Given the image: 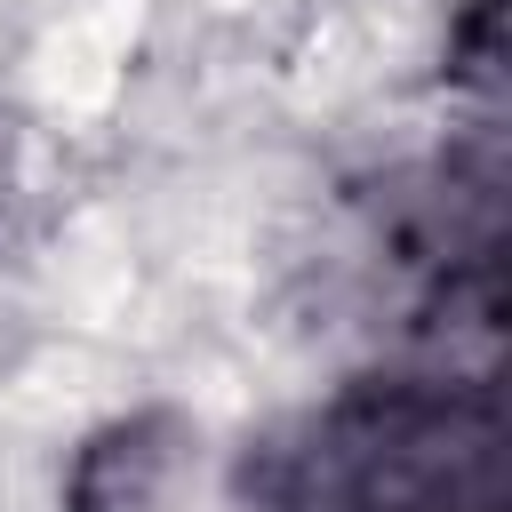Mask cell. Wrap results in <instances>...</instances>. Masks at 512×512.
Here are the masks:
<instances>
[{"instance_id":"obj_1","label":"cell","mask_w":512,"mask_h":512,"mask_svg":"<svg viewBox=\"0 0 512 512\" xmlns=\"http://www.w3.org/2000/svg\"><path fill=\"white\" fill-rule=\"evenodd\" d=\"M496 416L456 376L344 400L304 448L288 512H496Z\"/></svg>"},{"instance_id":"obj_2","label":"cell","mask_w":512,"mask_h":512,"mask_svg":"<svg viewBox=\"0 0 512 512\" xmlns=\"http://www.w3.org/2000/svg\"><path fill=\"white\" fill-rule=\"evenodd\" d=\"M64 512H248V488L184 408H136L72 448Z\"/></svg>"}]
</instances>
